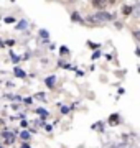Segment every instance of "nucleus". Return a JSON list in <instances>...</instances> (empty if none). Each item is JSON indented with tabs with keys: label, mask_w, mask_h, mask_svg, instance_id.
I'll return each instance as SVG.
<instances>
[{
	"label": "nucleus",
	"mask_w": 140,
	"mask_h": 148,
	"mask_svg": "<svg viewBox=\"0 0 140 148\" xmlns=\"http://www.w3.org/2000/svg\"><path fill=\"white\" fill-rule=\"evenodd\" d=\"M119 115H110V119H109V123L110 125H117L119 123V119H117Z\"/></svg>",
	"instance_id": "obj_2"
},
{
	"label": "nucleus",
	"mask_w": 140,
	"mask_h": 148,
	"mask_svg": "<svg viewBox=\"0 0 140 148\" xmlns=\"http://www.w3.org/2000/svg\"><path fill=\"white\" fill-rule=\"evenodd\" d=\"M15 73H16V76H22V77L25 76V73H23V71H20V69H16Z\"/></svg>",
	"instance_id": "obj_7"
},
{
	"label": "nucleus",
	"mask_w": 140,
	"mask_h": 148,
	"mask_svg": "<svg viewBox=\"0 0 140 148\" xmlns=\"http://www.w3.org/2000/svg\"><path fill=\"white\" fill-rule=\"evenodd\" d=\"M22 148H30V147H28V145H23V147Z\"/></svg>",
	"instance_id": "obj_8"
},
{
	"label": "nucleus",
	"mask_w": 140,
	"mask_h": 148,
	"mask_svg": "<svg viewBox=\"0 0 140 148\" xmlns=\"http://www.w3.org/2000/svg\"><path fill=\"white\" fill-rule=\"evenodd\" d=\"M122 13H124V15H130V13H132V7H130V5H124V7H122Z\"/></svg>",
	"instance_id": "obj_1"
},
{
	"label": "nucleus",
	"mask_w": 140,
	"mask_h": 148,
	"mask_svg": "<svg viewBox=\"0 0 140 148\" xmlns=\"http://www.w3.org/2000/svg\"><path fill=\"white\" fill-rule=\"evenodd\" d=\"M46 84H48L49 87H51V86L54 84V79H53V77H49V79H46Z\"/></svg>",
	"instance_id": "obj_5"
},
{
	"label": "nucleus",
	"mask_w": 140,
	"mask_h": 148,
	"mask_svg": "<svg viewBox=\"0 0 140 148\" xmlns=\"http://www.w3.org/2000/svg\"><path fill=\"white\" fill-rule=\"evenodd\" d=\"M12 142H13V137H12V135H7V133H5V143H8V145H10Z\"/></svg>",
	"instance_id": "obj_4"
},
{
	"label": "nucleus",
	"mask_w": 140,
	"mask_h": 148,
	"mask_svg": "<svg viewBox=\"0 0 140 148\" xmlns=\"http://www.w3.org/2000/svg\"><path fill=\"white\" fill-rule=\"evenodd\" d=\"M92 5L96 7V8H102V7H106V5H107V2H94Z\"/></svg>",
	"instance_id": "obj_3"
},
{
	"label": "nucleus",
	"mask_w": 140,
	"mask_h": 148,
	"mask_svg": "<svg viewBox=\"0 0 140 148\" xmlns=\"http://www.w3.org/2000/svg\"><path fill=\"white\" fill-rule=\"evenodd\" d=\"M73 20H76V21H81V18H79V15H78V13H73Z\"/></svg>",
	"instance_id": "obj_6"
}]
</instances>
